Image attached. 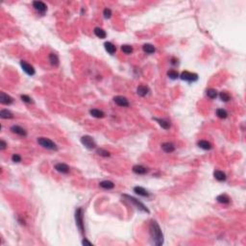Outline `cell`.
<instances>
[{"instance_id": "cell-1", "label": "cell", "mask_w": 246, "mask_h": 246, "mask_svg": "<svg viewBox=\"0 0 246 246\" xmlns=\"http://www.w3.org/2000/svg\"><path fill=\"white\" fill-rule=\"evenodd\" d=\"M149 234L154 245L161 246L163 244V234L157 221L152 220L149 225Z\"/></svg>"}, {"instance_id": "cell-2", "label": "cell", "mask_w": 246, "mask_h": 246, "mask_svg": "<svg viewBox=\"0 0 246 246\" xmlns=\"http://www.w3.org/2000/svg\"><path fill=\"white\" fill-rule=\"evenodd\" d=\"M122 197H124L129 203L133 204L136 209H139V211H142V212H146V213H150V211L146 208V206H145V205H144L143 203H142L140 201H139L138 199H136L135 197L130 196V195H128V194H123V195H122Z\"/></svg>"}, {"instance_id": "cell-3", "label": "cell", "mask_w": 246, "mask_h": 246, "mask_svg": "<svg viewBox=\"0 0 246 246\" xmlns=\"http://www.w3.org/2000/svg\"><path fill=\"white\" fill-rule=\"evenodd\" d=\"M75 221L77 228L79 229L81 234L85 233V226H84V213H83V209L78 208L75 211Z\"/></svg>"}, {"instance_id": "cell-4", "label": "cell", "mask_w": 246, "mask_h": 246, "mask_svg": "<svg viewBox=\"0 0 246 246\" xmlns=\"http://www.w3.org/2000/svg\"><path fill=\"white\" fill-rule=\"evenodd\" d=\"M37 142L40 146H42L43 148H46L48 150H52V151H57L58 150L57 144L54 143L51 139H49L47 138H38Z\"/></svg>"}, {"instance_id": "cell-5", "label": "cell", "mask_w": 246, "mask_h": 246, "mask_svg": "<svg viewBox=\"0 0 246 246\" xmlns=\"http://www.w3.org/2000/svg\"><path fill=\"white\" fill-rule=\"evenodd\" d=\"M81 142L89 150H92L94 148H96V143H95L94 139L90 136H83L81 138Z\"/></svg>"}, {"instance_id": "cell-6", "label": "cell", "mask_w": 246, "mask_h": 246, "mask_svg": "<svg viewBox=\"0 0 246 246\" xmlns=\"http://www.w3.org/2000/svg\"><path fill=\"white\" fill-rule=\"evenodd\" d=\"M179 77L183 81H186L189 83H193V82H196L198 80V74L192 73V72L189 71H183Z\"/></svg>"}, {"instance_id": "cell-7", "label": "cell", "mask_w": 246, "mask_h": 246, "mask_svg": "<svg viewBox=\"0 0 246 246\" xmlns=\"http://www.w3.org/2000/svg\"><path fill=\"white\" fill-rule=\"evenodd\" d=\"M20 66H21V68L23 69V71L25 72L26 74H28L29 76L35 75L36 70H35V68L30 65V63H28L25 62V61H21L20 62Z\"/></svg>"}, {"instance_id": "cell-8", "label": "cell", "mask_w": 246, "mask_h": 246, "mask_svg": "<svg viewBox=\"0 0 246 246\" xmlns=\"http://www.w3.org/2000/svg\"><path fill=\"white\" fill-rule=\"evenodd\" d=\"M33 7L36 11L40 13V15H44L47 11V6L45 5L42 1H34Z\"/></svg>"}, {"instance_id": "cell-9", "label": "cell", "mask_w": 246, "mask_h": 246, "mask_svg": "<svg viewBox=\"0 0 246 246\" xmlns=\"http://www.w3.org/2000/svg\"><path fill=\"white\" fill-rule=\"evenodd\" d=\"M113 101H115V103L116 105H118L119 107H129V105H130L128 99L124 96H120V95L113 97Z\"/></svg>"}, {"instance_id": "cell-10", "label": "cell", "mask_w": 246, "mask_h": 246, "mask_svg": "<svg viewBox=\"0 0 246 246\" xmlns=\"http://www.w3.org/2000/svg\"><path fill=\"white\" fill-rule=\"evenodd\" d=\"M11 131L13 132V134H16V135H19L20 136H27V131L24 129V128H22V127L20 126H17V125H13L11 127Z\"/></svg>"}, {"instance_id": "cell-11", "label": "cell", "mask_w": 246, "mask_h": 246, "mask_svg": "<svg viewBox=\"0 0 246 246\" xmlns=\"http://www.w3.org/2000/svg\"><path fill=\"white\" fill-rule=\"evenodd\" d=\"M55 169L58 172L62 173V174H67V173L69 172L70 168H69V166H68L67 165H66V163H56V165H55Z\"/></svg>"}, {"instance_id": "cell-12", "label": "cell", "mask_w": 246, "mask_h": 246, "mask_svg": "<svg viewBox=\"0 0 246 246\" xmlns=\"http://www.w3.org/2000/svg\"><path fill=\"white\" fill-rule=\"evenodd\" d=\"M13 102V99L10 95L6 94L5 92H0V103L3 105H11Z\"/></svg>"}, {"instance_id": "cell-13", "label": "cell", "mask_w": 246, "mask_h": 246, "mask_svg": "<svg viewBox=\"0 0 246 246\" xmlns=\"http://www.w3.org/2000/svg\"><path fill=\"white\" fill-rule=\"evenodd\" d=\"M132 170H133L134 173H136V174H138V175H144V174H146V173L149 171L148 168L144 167V166L140 165H134L133 168H132Z\"/></svg>"}, {"instance_id": "cell-14", "label": "cell", "mask_w": 246, "mask_h": 246, "mask_svg": "<svg viewBox=\"0 0 246 246\" xmlns=\"http://www.w3.org/2000/svg\"><path fill=\"white\" fill-rule=\"evenodd\" d=\"M134 192L136 194L139 195V196H142V197H149L150 196V193L145 189H143L142 186H135Z\"/></svg>"}, {"instance_id": "cell-15", "label": "cell", "mask_w": 246, "mask_h": 246, "mask_svg": "<svg viewBox=\"0 0 246 246\" xmlns=\"http://www.w3.org/2000/svg\"><path fill=\"white\" fill-rule=\"evenodd\" d=\"M149 92H150V89H149L148 86H143V85L139 86L138 89H136V93H138L139 96H142V97L146 96V95L149 93Z\"/></svg>"}, {"instance_id": "cell-16", "label": "cell", "mask_w": 246, "mask_h": 246, "mask_svg": "<svg viewBox=\"0 0 246 246\" xmlns=\"http://www.w3.org/2000/svg\"><path fill=\"white\" fill-rule=\"evenodd\" d=\"M153 119L155 121H157L159 123V125H160L163 129H165V130H168L170 128V123L169 121H167L165 119H163V118H157V117H154Z\"/></svg>"}, {"instance_id": "cell-17", "label": "cell", "mask_w": 246, "mask_h": 246, "mask_svg": "<svg viewBox=\"0 0 246 246\" xmlns=\"http://www.w3.org/2000/svg\"><path fill=\"white\" fill-rule=\"evenodd\" d=\"M213 176H215V178L219 182H224L227 179L226 174L221 170H215L213 172Z\"/></svg>"}, {"instance_id": "cell-18", "label": "cell", "mask_w": 246, "mask_h": 246, "mask_svg": "<svg viewBox=\"0 0 246 246\" xmlns=\"http://www.w3.org/2000/svg\"><path fill=\"white\" fill-rule=\"evenodd\" d=\"M162 148L165 153H172L174 152L175 150V146L174 144H172L171 142H165L162 144Z\"/></svg>"}, {"instance_id": "cell-19", "label": "cell", "mask_w": 246, "mask_h": 246, "mask_svg": "<svg viewBox=\"0 0 246 246\" xmlns=\"http://www.w3.org/2000/svg\"><path fill=\"white\" fill-rule=\"evenodd\" d=\"M90 116L95 117V118H103L105 116V113L101 110H98V109H92L89 111Z\"/></svg>"}, {"instance_id": "cell-20", "label": "cell", "mask_w": 246, "mask_h": 246, "mask_svg": "<svg viewBox=\"0 0 246 246\" xmlns=\"http://www.w3.org/2000/svg\"><path fill=\"white\" fill-rule=\"evenodd\" d=\"M93 32H94V35L96 36L97 38H99V39H105V38L107 37L106 31L103 30L102 28H100V27H95Z\"/></svg>"}, {"instance_id": "cell-21", "label": "cell", "mask_w": 246, "mask_h": 246, "mask_svg": "<svg viewBox=\"0 0 246 246\" xmlns=\"http://www.w3.org/2000/svg\"><path fill=\"white\" fill-rule=\"evenodd\" d=\"M104 47H105V49H106V51L108 53L112 54V55H113V54H115L116 51V47L112 42H105L104 43Z\"/></svg>"}, {"instance_id": "cell-22", "label": "cell", "mask_w": 246, "mask_h": 246, "mask_svg": "<svg viewBox=\"0 0 246 246\" xmlns=\"http://www.w3.org/2000/svg\"><path fill=\"white\" fill-rule=\"evenodd\" d=\"M99 186H101L102 189H113V188H115V184L113 183L112 181H108V180H106V181H102L101 183L99 184Z\"/></svg>"}, {"instance_id": "cell-23", "label": "cell", "mask_w": 246, "mask_h": 246, "mask_svg": "<svg viewBox=\"0 0 246 246\" xmlns=\"http://www.w3.org/2000/svg\"><path fill=\"white\" fill-rule=\"evenodd\" d=\"M216 200H217L218 203H221V204H229L231 202V199L227 194L218 195V196L216 197Z\"/></svg>"}, {"instance_id": "cell-24", "label": "cell", "mask_w": 246, "mask_h": 246, "mask_svg": "<svg viewBox=\"0 0 246 246\" xmlns=\"http://www.w3.org/2000/svg\"><path fill=\"white\" fill-rule=\"evenodd\" d=\"M197 145L203 150H211L212 148V144L209 143V142H207V140H199Z\"/></svg>"}, {"instance_id": "cell-25", "label": "cell", "mask_w": 246, "mask_h": 246, "mask_svg": "<svg viewBox=\"0 0 246 246\" xmlns=\"http://www.w3.org/2000/svg\"><path fill=\"white\" fill-rule=\"evenodd\" d=\"M49 62L53 66H59V57L55 53H50L49 54Z\"/></svg>"}, {"instance_id": "cell-26", "label": "cell", "mask_w": 246, "mask_h": 246, "mask_svg": "<svg viewBox=\"0 0 246 246\" xmlns=\"http://www.w3.org/2000/svg\"><path fill=\"white\" fill-rule=\"evenodd\" d=\"M142 50L147 54H153L155 51H156V48H155L154 45L150 44V43H146V44H143Z\"/></svg>"}, {"instance_id": "cell-27", "label": "cell", "mask_w": 246, "mask_h": 246, "mask_svg": "<svg viewBox=\"0 0 246 246\" xmlns=\"http://www.w3.org/2000/svg\"><path fill=\"white\" fill-rule=\"evenodd\" d=\"M0 117L3 119H11V118H13V115L8 110H1L0 111Z\"/></svg>"}, {"instance_id": "cell-28", "label": "cell", "mask_w": 246, "mask_h": 246, "mask_svg": "<svg viewBox=\"0 0 246 246\" xmlns=\"http://www.w3.org/2000/svg\"><path fill=\"white\" fill-rule=\"evenodd\" d=\"M215 113H216V116L219 118H222V119H225L228 116V113L224 109H217Z\"/></svg>"}, {"instance_id": "cell-29", "label": "cell", "mask_w": 246, "mask_h": 246, "mask_svg": "<svg viewBox=\"0 0 246 246\" xmlns=\"http://www.w3.org/2000/svg\"><path fill=\"white\" fill-rule=\"evenodd\" d=\"M206 93L208 95V97H209L211 99H215V98L217 97V92H216V89H207Z\"/></svg>"}, {"instance_id": "cell-30", "label": "cell", "mask_w": 246, "mask_h": 246, "mask_svg": "<svg viewBox=\"0 0 246 246\" xmlns=\"http://www.w3.org/2000/svg\"><path fill=\"white\" fill-rule=\"evenodd\" d=\"M121 50L125 54H131L133 52V47L129 44H123V45H121Z\"/></svg>"}, {"instance_id": "cell-31", "label": "cell", "mask_w": 246, "mask_h": 246, "mask_svg": "<svg viewBox=\"0 0 246 246\" xmlns=\"http://www.w3.org/2000/svg\"><path fill=\"white\" fill-rule=\"evenodd\" d=\"M219 97L223 102H228L231 99L230 94L228 93L227 92H221L220 94H219Z\"/></svg>"}, {"instance_id": "cell-32", "label": "cell", "mask_w": 246, "mask_h": 246, "mask_svg": "<svg viewBox=\"0 0 246 246\" xmlns=\"http://www.w3.org/2000/svg\"><path fill=\"white\" fill-rule=\"evenodd\" d=\"M96 153L99 155V156H102V157H105V158L111 156V153L110 152L107 151V150H105V149H102V148L97 149L96 150Z\"/></svg>"}, {"instance_id": "cell-33", "label": "cell", "mask_w": 246, "mask_h": 246, "mask_svg": "<svg viewBox=\"0 0 246 246\" xmlns=\"http://www.w3.org/2000/svg\"><path fill=\"white\" fill-rule=\"evenodd\" d=\"M167 76L169 77L170 79L175 80V79H177V78L179 77V73H178V72H177L176 70L171 69V70H169V71L167 72Z\"/></svg>"}, {"instance_id": "cell-34", "label": "cell", "mask_w": 246, "mask_h": 246, "mask_svg": "<svg viewBox=\"0 0 246 246\" xmlns=\"http://www.w3.org/2000/svg\"><path fill=\"white\" fill-rule=\"evenodd\" d=\"M20 98H21L22 101L25 102V103H28V104L34 103L33 99H32L30 96H28V95H26V94H22V95H20Z\"/></svg>"}, {"instance_id": "cell-35", "label": "cell", "mask_w": 246, "mask_h": 246, "mask_svg": "<svg viewBox=\"0 0 246 246\" xmlns=\"http://www.w3.org/2000/svg\"><path fill=\"white\" fill-rule=\"evenodd\" d=\"M103 16H105V19H110V17L112 16V11H111V9H109V8H106L104 10L103 12Z\"/></svg>"}, {"instance_id": "cell-36", "label": "cell", "mask_w": 246, "mask_h": 246, "mask_svg": "<svg viewBox=\"0 0 246 246\" xmlns=\"http://www.w3.org/2000/svg\"><path fill=\"white\" fill-rule=\"evenodd\" d=\"M12 161L13 163H19L21 161V157L19 156V154H13L12 156Z\"/></svg>"}, {"instance_id": "cell-37", "label": "cell", "mask_w": 246, "mask_h": 246, "mask_svg": "<svg viewBox=\"0 0 246 246\" xmlns=\"http://www.w3.org/2000/svg\"><path fill=\"white\" fill-rule=\"evenodd\" d=\"M7 147V143L4 142L3 139H1V142H0V149L1 150H5Z\"/></svg>"}, {"instance_id": "cell-38", "label": "cell", "mask_w": 246, "mask_h": 246, "mask_svg": "<svg viewBox=\"0 0 246 246\" xmlns=\"http://www.w3.org/2000/svg\"><path fill=\"white\" fill-rule=\"evenodd\" d=\"M82 244H83V245H89V246H92V243L90 242V241H89L86 239H84L83 240H82Z\"/></svg>"}, {"instance_id": "cell-39", "label": "cell", "mask_w": 246, "mask_h": 246, "mask_svg": "<svg viewBox=\"0 0 246 246\" xmlns=\"http://www.w3.org/2000/svg\"><path fill=\"white\" fill-rule=\"evenodd\" d=\"M170 63H171V65L175 66V65H177V63H178V60H177L176 58H171Z\"/></svg>"}]
</instances>
